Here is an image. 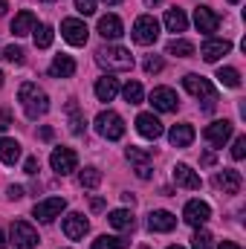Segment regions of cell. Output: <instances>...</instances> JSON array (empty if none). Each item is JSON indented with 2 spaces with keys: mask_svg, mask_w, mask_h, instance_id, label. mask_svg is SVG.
<instances>
[{
  "mask_svg": "<svg viewBox=\"0 0 246 249\" xmlns=\"http://www.w3.org/2000/svg\"><path fill=\"white\" fill-rule=\"evenodd\" d=\"M18 102L23 105V113H26L29 119H38V116H44V113L50 110V96H47L38 84H32V81L20 84V90H18Z\"/></svg>",
  "mask_w": 246,
  "mask_h": 249,
  "instance_id": "obj_1",
  "label": "cell"
},
{
  "mask_svg": "<svg viewBox=\"0 0 246 249\" xmlns=\"http://www.w3.org/2000/svg\"><path fill=\"white\" fill-rule=\"evenodd\" d=\"M96 61H99V67H105L107 72H127V70H133V55L124 47H102L96 53Z\"/></svg>",
  "mask_w": 246,
  "mask_h": 249,
  "instance_id": "obj_2",
  "label": "cell"
},
{
  "mask_svg": "<svg viewBox=\"0 0 246 249\" xmlns=\"http://www.w3.org/2000/svg\"><path fill=\"white\" fill-rule=\"evenodd\" d=\"M183 87L194 96V99H203V113H211V110L217 107V93H214V87H211L209 78L188 72V75L183 78Z\"/></svg>",
  "mask_w": 246,
  "mask_h": 249,
  "instance_id": "obj_3",
  "label": "cell"
},
{
  "mask_svg": "<svg viewBox=\"0 0 246 249\" xmlns=\"http://www.w3.org/2000/svg\"><path fill=\"white\" fill-rule=\"evenodd\" d=\"M130 38H133L139 47L157 44V38H159V20H157L154 15H139L136 23H133V29H130Z\"/></svg>",
  "mask_w": 246,
  "mask_h": 249,
  "instance_id": "obj_4",
  "label": "cell"
},
{
  "mask_svg": "<svg viewBox=\"0 0 246 249\" xmlns=\"http://www.w3.org/2000/svg\"><path fill=\"white\" fill-rule=\"evenodd\" d=\"M96 130H99V136L116 142V139H122L124 136V122H122L119 113H113V110H102V113L96 116Z\"/></svg>",
  "mask_w": 246,
  "mask_h": 249,
  "instance_id": "obj_5",
  "label": "cell"
},
{
  "mask_svg": "<svg viewBox=\"0 0 246 249\" xmlns=\"http://www.w3.org/2000/svg\"><path fill=\"white\" fill-rule=\"evenodd\" d=\"M9 241L15 244V249H35L41 238H38V232L26 220H15L12 223V232H9Z\"/></svg>",
  "mask_w": 246,
  "mask_h": 249,
  "instance_id": "obj_6",
  "label": "cell"
},
{
  "mask_svg": "<svg viewBox=\"0 0 246 249\" xmlns=\"http://www.w3.org/2000/svg\"><path fill=\"white\" fill-rule=\"evenodd\" d=\"M64 209H67V200H64V197H47V200L35 203L32 217H38L41 223H53L55 217H61Z\"/></svg>",
  "mask_w": 246,
  "mask_h": 249,
  "instance_id": "obj_7",
  "label": "cell"
},
{
  "mask_svg": "<svg viewBox=\"0 0 246 249\" xmlns=\"http://www.w3.org/2000/svg\"><path fill=\"white\" fill-rule=\"evenodd\" d=\"M87 35H90V29L84 26V20H78V18H67V20H61V38L67 41V44L84 47V44H87Z\"/></svg>",
  "mask_w": 246,
  "mask_h": 249,
  "instance_id": "obj_8",
  "label": "cell"
},
{
  "mask_svg": "<svg viewBox=\"0 0 246 249\" xmlns=\"http://www.w3.org/2000/svg\"><path fill=\"white\" fill-rule=\"evenodd\" d=\"M50 165H53V171H55V174L67 177V174H72V171H75L78 157H75V151H72V148H55V151H53V157H50Z\"/></svg>",
  "mask_w": 246,
  "mask_h": 249,
  "instance_id": "obj_9",
  "label": "cell"
},
{
  "mask_svg": "<svg viewBox=\"0 0 246 249\" xmlns=\"http://www.w3.org/2000/svg\"><path fill=\"white\" fill-rule=\"evenodd\" d=\"M151 105H154L159 113H174V110L180 107V99H177V93H174L171 87H154Z\"/></svg>",
  "mask_w": 246,
  "mask_h": 249,
  "instance_id": "obj_10",
  "label": "cell"
},
{
  "mask_svg": "<svg viewBox=\"0 0 246 249\" xmlns=\"http://www.w3.org/2000/svg\"><path fill=\"white\" fill-rule=\"evenodd\" d=\"M229 53H232V44H229L226 38H209V41H203V47H200L203 61H209V64L220 61V58L229 55Z\"/></svg>",
  "mask_w": 246,
  "mask_h": 249,
  "instance_id": "obj_11",
  "label": "cell"
},
{
  "mask_svg": "<svg viewBox=\"0 0 246 249\" xmlns=\"http://www.w3.org/2000/svg\"><path fill=\"white\" fill-rule=\"evenodd\" d=\"M183 217H185V223H191L197 229V226H206V220L211 217V209L203 200H188L185 209H183Z\"/></svg>",
  "mask_w": 246,
  "mask_h": 249,
  "instance_id": "obj_12",
  "label": "cell"
},
{
  "mask_svg": "<svg viewBox=\"0 0 246 249\" xmlns=\"http://www.w3.org/2000/svg\"><path fill=\"white\" fill-rule=\"evenodd\" d=\"M171 174H174V183L180 188H188V191H200V188H203V177H200L197 171H191L185 162H177Z\"/></svg>",
  "mask_w": 246,
  "mask_h": 249,
  "instance_id": "obj_13",
  "label": "cell"
},
{
  "mask_svg": "<svg viewBox=\"0 0 246 249\" xmlns=\"http://www.w3.org/2000/svg\"><path fill=\"white\" fill-rule=\"evenodd\" d=\"M203 136L214 145V148H223L226 142H229V136H232V122L229 119H220V122H211L206 130H203Z\"/></svg>",
  "mask_w": 246,
  "mask_h": 249,
  "instance_id": "obj_14",
  "label": "cell"
},
{
  "mask_svg": "<svg viewBox=\"0 0 246 249\" xmlns=\"http://www.w3.org/2000/svg\"><path fill=\"white\" fill-rule=\"evenodd\" d=\"M214 186L223 188V194H238L241 186H244V177H241V171H235V168H223V171H217Z\"/></svg>",
  "mask_w": 246,
  "mask_h": 249,
  "instance_id": "obj_15",
  "label": "cell"
},
{
  "mask_svg": "<svg viewBox=\"0 0 246 249\" xmlns=\"http://www.w3.org/2000/svg\"><path fill=\"white\" fill-rule=\"evenodd\" d=\"M194 26L200 29V32H217V26H220V15H214L209 6H197L194 9Z\"/></svg>",
  "mask_w": 246,
  "mask_h": 249,
  "instance_id": "obj_16",
  "label": "cell"
},
{
  "mask_svg": "<svg viewBox=\"0 0 246 249\" xmlns=\"http://www.w3.org/2000/svg\"><path fill=\"white\" fill-rule=\"evenodd\" d=\"M87 229H90V223H87V217H84V214L72 212V214H67V217H64V235H67L70 241L84 238V235H87Z\"/></svg>",
  "mask_w": 246,
  "mask_h": 249,
  "instance_id": "obj_17",
  "label": "cell"
},
{
  "mask_svg": "<svg viewBox=\"0 0 246 249\" xmlns=\"http://www.w3.org/2000/svg\"><path fill=\"white\" fill-rule=\"evenodd\" d=\"M174 226H177V217L171 212H165V209H154L148 214V229L151 232H171Z\"/></svg>",
  "mask_w": 246,
  "mask_h": 249,
  "instance_id": "obj_18",
  "label": "cell"
},
{
  "mask_svg": "<svg viewBox=\"0 0 246 249\" xmlns=\"http://www.w3.org/2000/svg\"><path fill=\"white\" fill-rule=\"evenodd\" d=\"M136 130H139L145 139H159V136H162V122H159L154 113H139V116H136Z\"/></svg>",
  "mask_w": 246,
  "mask_h": 249,
  "instance_id": "obj_19",
  "label": "cell"
},
{
  "mask_svg": "<svg viewBox=\"0 0 246 249\" xmlns=\"http://www.w3.org/2000/svg\"><path fill=\"white\" fill-rule=\"evenodd\" d=\"M99 35H102L105 41H116V38H122L124 35L122 20H119L116 15H105V18H99Z\"/></svg>",
  "mask_w": 246,
  "mask_h": 249,
  "instance_id": "obj_20",
  "label": "cell"
},
{
  "mask_svg": "<svg viewBox=\"0 0 246 249\" xmlns=\"http://www.w3.org/2000/svg\"><path fill=\"white\" fill-rule=\"evenodd\" d=\"M194 136H197V133H194V127H191L188 122L174 124V127L168 130V142H171L174 148H188V145L194 142Z\"/></svg>",
  "mask_w": 246,
  "mask_h": 249,
  "instance_id": "obj_21",
  "label": "cell"
},
{
  "mask_svg": "<svg viewBox=\"0 0 246 249\" xmlns=\"http://www.w3.org/2000/svg\"><path fill=\"white\" fill-rule=\"evenodd\" d=\"M93 90H96V99H99V102H113L116 93H119V81H116L113 75H102Z\"/></svg>",
  "mask_w": 246,
  "mask_h": 249,
  "instance_id": "obj_22",
  "label": "cell"
},
{
  "mask_svg": "<svg viewBox=\"0 0 246 249\" xmlns=\"http://www.w3.org/2000/svg\"><path fill=\"white\" fill-rule=\"evenodd\" d=\"M29 32H35V15L32 12H18L15 20H12V35L15 38H23Z\"/></svg>",
  "mask_w": 246,
  "mask_h": 249,
  "instance_id": "obj_23",
  "label": "cell"
},
{
  "mask_svg": "<svg viewBox=\"0 0 246 249\" xmlns=\"http://www.w3.org/2000/svg\"><path fill=\"white\" fill-rule=\"evenodd\" d=\"M107 223H110L113 229H119V232H133V226H136L133 212H127V209H116V212H110V214H107Z\"/></svg>",
  "mask_w": 246,
  "mask_h": 249,
  "instance_id": "obj_24",
  "label": "cell"
},
{
  "mask_svg": "<svg viewBox=\"0 0 246 249\" xmlns=\"http://www.w3.org/2000/svg\"><path fill=\"white\" fill-rule=\"evenodd\" d=\"M72 72H75V61L70 55H55L53 64H50V75L53 78H70Z\"/></svg>",
  "mask_w": 246,
  "mask_h": 249,
  "instance_id": "obj_25",
  "label": "cell"
},
{
  "mask_svg": "<svg viewBox=\"0 0 246 249\" xmlns=\"http://www.w3.org/2000/svg\"><path fill=\"white\" fill-rule=\"evenodd\" d=\"M20 160V142L18 139H0V162H6V165H15Z\"/></svg>",
  "mask_w": 246,
  "mask_h": 249,
  "instance_id": "obj_26",
  "label": "cell"
},
{
  "mask_svg": "<svg viewBox=\"0 0 246 249\" xmlns=\"http://www.w3.org/2000/svg\"><path fill=\"white\" fill-rule=\"evenodd\" d=\"M165 26H168V32H185L188 18H185L183 9H168L165 12Z\"/></svg>",
  "mask_w": 246,
  "mask_h": 249,
  "instance_id": "obj_27",
  "label": "cell"
},
{
  "mask_svg": "<svg viewBox=\"0 0 246 249\" xmlns=\"http://www.w3.org/2000/svg\"><path fill=\"white\" fill-rule=\"evenodd\" d=\"M217 81H220L223 87L238 90V87H241V72H238L235 67H220V70H217Z\"/></svg>",
  "mask_w": 246,
  "mask_h": 249,
  "instance_id": "obj_28",
  "label": "cell"
},
{
  "mask_svg": "<svg viewBox=\"0 0 246 249\" xmlns=\"http://www.w3.org/2000/svg\"><path fill=\"white\" fill-rule=\"evenodd\" d=\"M67 116H70V130H72L75 136H81V133H84V116H81V110H78L75 102L67 105Z\"/></svg>",
  "mask_w": 246,
  "mask_h": 249,
  "instance_id": "obj_29",
  "label": "cell"
},
{
  "mask_svg": "<svg viewBox=\"0 0 246 249\" xmlns=\"http://www.w3.org/2000/svg\"><path fill=\"white\" fill-rule=\"evenodd\" d=\"M168 55L191 58V55H194V44H191V41H183V38H174V41L168 44Z\"/></svg>",
  "mask_w": 246,
  "mask_h": 249,
  "instance_id": "obj_30",
  "label": "cell"
},
{
  "mask_svg": "<svg viewBox=\"0 0 246 249\" xmlns=\"http://www.w3.org/2000/svg\"><path fill=\"white\" fill-rule=\"evenodd\" d=\"M78 183H81V188H99L102 186V171L93 168V165H87V168L78 174Z\"/></svg>",
  "mask_w": 246,
  "mask_h": 249,
  "instance_id": "obj_31",
  "label": "cell"
},
{
  "mask_svg": "<svg viewBox=\"0 0 246 249\" xmlns=\"http://www.w3.org/2000/svg\"><path fill=\"white\" fill-rule=\"evenodd\" d=\"M93 249H127V241L116 238V235H102L93 241Z\"/></svg>",
  "mask_w": 246,
  "mask_h": 249,
  "instance_id": "obj_32",
  "label": "cell"
},
{
  "mask_svg": "<svg viewBox=\"0 0 246 249\" xmlns=\"http://www.w3.org/2000/svg\"><path fill=\"white\" fill-rule=\"evenodd\" d=\"M122 96H124L127 105H139L142 96H145V93H142V84H139V81H127V84L122 87Z\"/></svg>",
  "mask_w": 246,
  "mask_h": 249,
  "instance_id": "obj_33",
  "label": "cell"
},
{
  "mask_svg": "<svg viewBox=\"0 0 246 249\" xmlns=\"http://www.w3.org/2000/svg\"><path fill=\"white\" fill-rule=\"evenodd\" d=\"M53 38H55V32H53V26H47V23H41V26L35 29V47H38V50H47V47L53 44Z\"/></svg>",
  "mask_w": 246,
  "mask_h": 249,
  "instance_id": "obj_34",
  "label": "cell"
},
{
  "mask_svg": "<svg viewBox=\"0 0 246 249\" xmlns=\"http://www.w3.org/2000/svg\"><path fill=\"white\" fill-rule=\"evenodd\" d=\"M124 157H127V162H133V165H148L151 162V151H142V148H127L124 151Z\"/></svg>",
  "mask_w": 246,
  "mask_h": 249,
  "instance_id": "obj_35",
  "label": "cell"
},
{
  "mask_svg": "<svg viewBox=\"0 0 246 249\" xmlns=\"http://www.w3.org/2000/svg\"><path fill=\"white\" fill-rule=\"evenodd\" d=\"M211 232H206L203 226H197V232H194V238H191V249H211Z\"/></svg>",
  "mask_w": 246,
  "mask_h": 249,
  "instance_id": "obj_36",
  "label": "cell"
},
{
  "mask_svg": "<svg viewBox=\"0 0 246 249\" xmlns=\"http://www.w3.org/2000/svg\"><path fill=\"white\" fill-rule=\"evenodd\" d=\"M162 67H165V64H162V58H159V55H148V58H145V72H148V75L162 72Z\"/></svg>",
  "mask_w": 246,
  "mask_h": 249,
  "instance_id": "obj_37",
  "label": "cell"
},
{
  "mask_svg": "<svg viewBox=\"0 0 246 249\" xmlns=\"http://www.w3.org/2000/svg\"><path fill=\"white\" fill-rule=\"evenodd\" d=\"M3 58L12 61V64H23V50L20 47H6L3 50Z\"/></svg>",
  "mask_w": 246,
  "mask_h": 249,
  "instance_id": "obj_38",
  "label": "cell"
},
{
  "mask_svg": "<svg viewBox=\"0 0 246 249\" xmlns=\"http://www.w3.org/2000/svg\"><path fill=\"white\" fill-rule=\"evenodd\" d=\"M232 157H235V160H244L246 157V136H238V139H235V145H232Z\"/></svg>",
  "mask_w": 246,
  "mask_h": 249,
  "instance_id": "obj_39",
  "label": "cell"
},
{
  "mask_svg": "<svg viewBox=\"0 0 246 249\" xmlns=\"http://www.w3.org/2000/svg\"><path fill=\"white\" fill-rule=\"evenodd\" d=\"M75 9L81 15H93L96 12V0H75Z\"/></svg>",
  "mask_w": 246,
  "mask_h": 249,
  "instance_id": "obj_40",
  "label": "cell"
},
{
  "mask_svg": "<svg viewBox=\"0 0 246 249\" xmlns=\"http://www.w3.org/2000/svg\"><path fill=\"white\" fill-rule=\"evenodd\" d=\"M23 171H26V174H38V157H29V160L23 162Z\"/></svg>",
  "mask_w": 246,
  "mask_h": 249,
  "instance_id": "obj_41",
  "label": "cell"
},
{
  "mask_svg": "<svg viewBox=\"0 0 246 249\" xmlns=\"http://www.w3.org/2000/svg\"><path fill=\"white\" fill-rule=\"evenodd\" d=\"M151 174H154L151 165H136V177H139V180H151Z\"/></svg>",
  "mask_w": 246,
  "mask_h": 249,
  "instance_id": "obj_42",
  "label": "cell"
},
{
  "mask_svg": "<svg viewBox=\"0 0 246 249\" xmlns=\"http://www.w3.org/2000/svg\"><path fill=\"white\" fill-rule=\"evenodd\" d=\"M9 124H12V113L9 110H0V130H6Z\"/></svg>",
  "mask_w": 246,
  "mask_h": 249,
  "instance_id": "obj_43",
  "label": "cell"
},
{
  "mask_svg": "<svg viewBox=\"0 0 246 249\" xmlns=\"http://www.w3.org/2000/svg\"><path fill=\"white\" fill-rule=\"evenodd\" d=\"M23 197V188L20 186H9V200H20Z\"/></svg>",
  "mask_w": 246,
  "mask_h": 249,
  "instance_id": "obj_44",
  "label": "cell"
},
{
  "mask_svg": "<svg viewBox=\"0 0 246 249\" xmlns=\"http://www.w3.org/2000/svg\"><path fill=\"white\" fill-rule=\"evenodd\" d=\"M90 209H93V212H102V209H105V200H102V197H93V200H90Z\"/></svg>",
  "mask_w": 246,
  "mask_h": 249,
  "instance_id": "obj_45",
  "label": "cell"
},
{
  "mask_svg": "<svg viewBox=\"0 0 246 249\" xmlns=\"http://www.w3.org/2000/svg\"><path fill=\"white\" fill-rule=\"evenodd\" d=\"M200 162H203V165H206V168H209V165H214V154H211V151H206V154H203V160H200Z\"/></svg>",
  "mask_w": 246,
  "mask_h": 249,
  "instance_id": "obj_46",
  "label": "cell"
},
{
  "mask_svg": "<svg viewBox=\"0 0 246 249\" xmlns=\"http://www.w3.org/2000/svg\"><path fill=\"white\" fill-rule=\"evenodd\" d=\"M217 249H241V247H238V244H232V241H223Z\"/></svg>",
  "mask_w": 246,
  "mask_h": 249,
  "instance_id": "obj_47",
  "label": "cell"
},
{
  "mask_svg": "<svg viewBox=\"0 0 246 249\" xmlns=\"http://www.w3.org/2000/svg\"><path fill=\"white\" fill-rule=\"evenodd\" d=\"M41 139H53V127H44L41 130Z\"/></svg>",
  "mask_w": 246,
  "mask_h": 249,
  "instance_id": "obj_48",
  "label": "cell"
},
{
  "mask_svg": "<svg viewBox=\"0 0 246 249\" xmlns=\"http://www.w3.org/2000/svg\"><path fill=\"white\" fill-rule=\"evenodd\" d=\"M122 200L127 203V206H133V203H136V197H133V194H122Z\"/></svg>",
  "mask_w": 246,
  "mask_h": 249,
  "instance_id": "obj_49",
  "label": "cell"
},
{
  "mask_svg": "<svg viewBox=\"0 0 246 249\" xmlns=\"http://www.w3.org/2000/svg\"><path fill=\"white\" fill-rule=\"evenodd\" d=\"M6 9H9V0H0V15H6Z\"/></svg>",
  "mask_w": 246,
  "mask_h": 249,
  "instance_id": "obj_50",
  "label": "cell"
},
{
  "mask_svg": "<svg viewBox=\"0 0 246 249\" xmlns=\"http://www.w3.org/2000/svg\"><path fill=\"white\" fill-rule=\"evenodd\" d=\"M105 3H107V6H119L122 0H105Z\"/></svg>",
  "mask_w": 246,
  "mask_h": 249,
  "instance_id": "obj_51",
  "label": "cell"
},
{
  "mask_svg": "<svg viewBox=\"0 0 246 249\" xmlns=\"http://www.w3.org/2000/svg\"><path fill=\"white\" fill-rule=\"evenodd\" d=\"M6 247V238H3V232H0V249Z\"/></svg>",
  "mask_w": 246,
  "mask_h": 249,
  "instance_id": "obj_52",
  "label": "cell"
},
{
  "mask_svg": "<svg viewBox=\"0 0 246 249\" xmlns=\"http://www.w3.org/2000/svg\"><path fill=\"white\" fill-rule=\"evenodd\" d=\"M0 87H3V70H0Z\"/></svg>",
  "mask_w": 246,
  "mask_h": 249,
  "instance_id": "obj_53",
  "label": "cell"
},
{
  "mask_svg": "<svg viewBox=\"0 0 246 249\" xmlns=\"http://www.w3.org/2000/svg\"><path fill=\"white\" fill-rule=\"evenodd\" d=\"M168 249H183V247H168Z\"/></svg>",
  "mask_w": 246,
  "mask_h": 249,
  "instance_id": "obj_54",
  "label": "cell"
},
{
  "mask_svg": "<svg viewBox=\"0 0 246 249\" xmlns=\"http://www.w3.org/2000/svg\"><path fill=\"white\" fill-rule=\"evenodd\" d=\"M229 3H241V0H229Z\"/></svg>",
  "mask_w": 246,
  "mask_h": 249,
  "instance_id": "obj_55",
  "label": "cell"
},
{
  "mask_svg": "<svg viewBox=\"0 0 246 249\" xmlns=\"http://www.w3.org/2000/svg\"><path fill=\"white\" fill-rule=\"evenodd\" d=\"M44 3H55V0H44Z\"/></svg>",
  "mask_w": 246,
  "mask_h": 249,
  "instance_id": "obj_56",
  "label": "cell"
}]
</instances>
